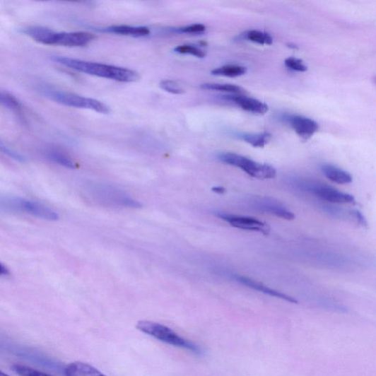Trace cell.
I'll return each mask as SVG.
<instances>
[{
	"mask_svg": "<svg viewBox=\"0 0 376 376\" xmlns=\"http://www.w3.org/2000/svg\"><path fill=\"white\" fill-rule=\"evenodd\" d=\"M50 59L72 70L118 82L134 83L140 78L136 71L123 67L85 61L61 55H52Z\"/></svg>",
	"mask_w": 376,
	"mask_h": 376,
	"instance_id": "cell-1",
	"label": "cell"
},
{
	"mask_svg": "<svg viewBox=\"0 0 376 376\" xmlns=\"http://www.w3.org/2000/svg\"><path fill=\"white\" fill-rule=\"evenodd\" d=\"M136 328L140 331L155 339L172 346L189 351L197 355H202V348L191 341L184 339L174 330L163 324L153 322L141 321L139 322Z\"/></svg>",
	"mask_w": 376,
	"mask_h": 376,
	"instance_id": "cell-2",
	"label": "cell"
},
{
	"mask_svg": "<svg viewBox=\"0 0 376 376\" xmlns=\"http://www.w3.org/2000/svg\"><path fill=\"white\" fill-rule=\"evenodd\" d=\"M37 88L43 96L60 105L75 108L92 110L103 114H109L110 109L108 107L99 100L54 89L47 86H40Z\"/></svg>",
	"mask_w": 376,
	"mask_h": 376,
	"instance_id": "cell-3",
	"label": "cell"
},
{
	"mask_svg": "<svg viewBox=\"0 0 376 376\" xmlns=\"http://www.w3.org/2000/svg\"><path fill=\"white\" fill-rule=\"evenodd\" d=\"M0 208L10 211L25 213L49 221L59 219V214L45 204L20 197L0 198Z\"/></svg>",
	"mask_w": 376,
	"mask_h": 376,
	"instance_id": "cell-4",
	"label": "cell"
},
{
	"mask_svg": "<svg viewBox=\"0 0 376 376\" xmlns=\"http://www.w3.org/2000/svg\"><path fill=\"white\" fill-rule=\"evenodd\" d=\"M218 159L223 163L241 169L248 175L258 180H271L276 177V171L273 166L257 163L235 153H221Z\"/></svg>",
	"mask_w": 376,
	"mask_h": 376,
	"instance_id": "cell-5",
	"label": "cell"
},
{
	"mask_svg": "<svg viewBox=\"0 0 376 376\" xmlns=\"http://www.w3.org/2000/svg\"><path fill=\"white\" fill-rule=\"evenodd\" d=\"M94 35L88 32H56L49 29L44 45L69 47H84L90 43Z\"/></svg>",
	"mask_w": 376,
	"mask_h": 376,
	"instance_id": "cell-6",
	"label": "cell"
},
{
	"mask_svg": "<svg viewBox=\"0 0 376 376\" xmlns=\"http://www.w3.org/2000/svg\"><path fill=\"white\" fill-rule=\"evenodd\" d=\"M302 185L307 192L329 203L351 204H356V203L352 195L338 191L335 188L321 182H303Z\"/></svg>",
	"mask_w": 376,
	"mask_h": 376,
	"instance_id": "cell-7",
	"label": "cell"
},
{
	"mask_svg": "<svg viewBox=\"0 0 376 376\" xmlns=\"http://www.w3.org/2000/svg\"><path fill=\"white\" fill-rule=\"evenodd\" d=\"M216 216L219 218L230 223L235 228L260 233L264 235H268L271 232L270 225L268 223L254 218L228 214L221 212L216 213Z\"/></svg>",
	"mask_w": 376,
	"mask_h": 376,
	"instance_id": "cell-8",
	"label": "cell"
},
{
	"mask_svg": "<svg viewBox=\"0 0 376 376\" xmlns=\"http://www.w3.org/2000/svg\"><path fill=\"white\" fill-rule=\"evenodd\" d=\"M234 278L239 282L240 284L243 285L244 286L248 287L252 290H257L258 292L266 294L270 296H273L277 298L286 300V302L297 304L298 300L288 295L283 293H281L278 290L270 288L265 285L260 283L255 280H253L249 277L235 275Z\"/></svg>",
	"mask_w": 376,
	"mask_h": 376,
	"instance_id": "cell-9",
	"label": "cell"
},
{
	"mask_svg": "<svg viewBox=\"0 0 376 376\" xmlns=\"http://www.w3.org/2000/svg\"><path fill=\"white\" fill-rule=\"evenodd\" d=\"M288 120L296 134L304 140L310 139L319 129L318 124L307 117L292 116Z\"/></svg>",
	"mask_w": 376,
	"mask_h": 376,
	"instance_id": "cell-10",
	"label": "cell"
},
{
	"mask_svg": "<svg viewBox=\"0 0 376 376\" xmlns=\"http://www.w3.org/2000/svg\"><path fill=\"white\" fill-rule=\"evenodd\" d=\"M256 203L259 211L288 221H292L295 218V215L286 206L271 199H262Z\"/></svg>",
	"mask_w": 376,
	"mask_h": 376,
	"instance_id": "cell-11",
	"label": "cell"
},
{
	"mask_svg": "<svg viewBox=\"0 0 376 376\" xmlns=\"http://www.w3.org/2000/svg\"><path fill=\"white\" fill-rule=\"evenodd\" d=\"M225 99L231 100L237 104L242 110L252 112V114L263 115L266 114L269 106L258 100L249 97L240 95H233L225 97Z\"/></svg>",
	"mask_w": 376,
	"mask_h": 376,
	"instance_id": "cell-12",
	"label": "cell"
},
{
	"mask_svg": "<svg viewBox=\"0 0 376 376\" xmlns=\"http://www.w3.org/2000/svg\"><path fill=\"white\" fill-rule=\"evenodd\" d=\"M322 171L327 179L336 184H348L353 181V178L348 172L333 165L325 164L322 165Z\"/></svg>",
	"mask_w": 376,
	"mask_h": 376,
	"instance_id": "cell-13",
	"label": "cell"
},
{
	"mask_svg": "<svg viewBox=\"0 0 376 376\" xmlns=\"http://www.w3.org/2000/svg\"><path fill=\"white\" fill-rule=\"evenodd\" d=\"M64 373L66 376H106L95 368L81 362L69 364Z\"/></svg>",
	"mask_w": 376,
	"mask_h": 376,
	"instance_id": "cell-14",
	"label": "cell"
},
{
	"mask_svg": "<svg viewBox=\"0 0 376 376\" xmlns=\"http://www.w3.org/2000/svg\"><path fill=\"white\" fill-rule=\"evenodd\" d=\"M44 156L49 161L69 169L76 168V164L67 154L55 148H47L44 150Z\"/></svg>",
	"mask_w": 376,
	"mask_h": 376,
	"instance_id": "cell-15",
	"label": "cell"
},
{
	"mask_svg": "<svg viewBox=\"0 0 376 376\" xmlns=\"http://www.w3.org/2000/svg\"><path fill=\"white\" fill-rule=\"evenodd\" d=\"M105 31L110 33L136 37L146 36L150 33L149 29L146 27H131L127 25L111 26L106 28Z\"/></svg>",
	"mask_w": 376,
	"mask_h": 376,
	"instance_id": "cell-16",
	"label": "cell"
},
{
	"mask_svg": "<svg viewBox=\"0 0 376 376\" xmlns=\"http://www.w3.org/2000/svg\"><path fill=\"white\" fill-rule=\"evenodd\" d=\"M247 71L246 67L237 65H227L212 70L211 74L216 76L236 78L242 76Z\"/></svg>",
	"mask_w": 376,
	"mask_h": 376,
	"instance_id": "cell-17",
	"label": "cell"
},
{
	"mask_svg": "<svg viewBox=\"0 0 376 376\" xmlns=\"http://www.w3.org/2000/svg\"><path fill=\"white\" fill-rule=\"evenodd\" d=\"M240 138L254 147L262 148L269 142L271 135L266 131L258 134H242Z\"/></svg>",
	"mask_w": 376,
	"mask_h": 376,
	"instance_id": "cell-18",
	"label": "cell"
},
{
	"mask_svg": "<svg viewBox=\"0 0 376 376\" xmlns=\"http://www.w3.org/2000/svg\"><path fill=\"white\" fill-rule=\"evenodd\" d=\"M201 88L206 90H216L235 94H241L242 92H245L242 88L231 84L204 83L201 85Z\"/></svg>",
	"mask_w": 376,
	"mask_h": 376,
	"instance_id": "cell-19",
	"label": "cell"
},
{
	"mask_svg": "<svg viewBox=\"0 0 376 376\" xmlns=\"http://www.w3.org/2000/svg\"><path fill=\"white\" fill-rule=\"evenodd\" d=\"M246 37L248 40L262 45H271L273 43L271 35L266 32L249 30Z\"/></svg>",
	"mask_w": 376,
	"mask_h": 376,
	"instance_id": "cell-20",
	"label": "cell"
},
{
	"mask_svg": "<svg viewBox=\"0 0 376 376\" xmlns=\"http://www.w3.org/2000/svg\"><path fill=\"white\" fill-rule=\"evenodd\" d=\"M0 106L5 107L12 110L18 111L22 105L12 94L0 90Z\"/></svg>",
	"mask_w": 376,
	"mask_h": 376,
	"instance_id": "cell-21",
	"label": "cell"
},
{
	"mask_svg": "<svg viewBox=\"0 0 376 376\" xmlns=\"http://www.w3.org/2000/svg\"><path fill=\"white\" fill-rule=\"evenodd\" d=\"M11 368L14 372L20 376H54L23 365H14Z\"/></svg>",
	"mask_w": 376,
	"mask_h": 376,
	"instance_id": "cell-22",
	"label": "cell"
},
{
	"mask_svg": "<svg viewBox=\"0 0 376 376\" xmlns=\"http://www.w3.org/2000/svg\"><path fill=\"white\" fill-rule=\"evenodd\" d=\"M0 153L18 163H25L27 161L25 156L15 151L14 149L10 148L1 141H0Z\"/></svg>",
	"mask_w": 376,
	"mask_h": 376,
	"instance_id": "cell-23",
	"label": "cell"
},
{
	"mask_svg": "<svg viewBox=\"0 0 376 376\" xmlns=\"http://www.w3.org/2000/svg\"><path fill=\"white\" fill-rule=\"evenodd\" d=\"M174 52L180 54H190L196 58L204 59L205 52L201 49L191 45H180L175 48Z\"/></svg>",
	"mask_w": 376,
	"mask_h": 376,
	"instance_id": "cell-24",
	"label": "cell"
},
{
	"mask_svg": "<svg viewBox=\"0 0 376 376\" xmlns=\"http://www.w3.org/2000/svg\"><path fill=\"white\" fill-rule=\"evenodd\" d=\"M160 87L165 91L172 94H182L184 92L183 88L177 83L170 80L163 81L160 83Z\"/></svg>",
	"mask_w": 376,
	"mask_h": 376,
	"instance_id": "cell-25",
	"label": "cell"
},
{
	"mask_svg": "<svg viewBox=\"0 0 376 376\" xmlns=\"http://www.w3.org/2000/svg\"><path fill=\"white\" fill-rule=\"evenodd\" d=\"M285 64L290 69L299 72H305L308 69L302 60L294 57L288 58Z\"/></svg>",
	"mask_w": 376,
	"mask_h": 376,
	"instance_id": "cell-26",
	"label": "cell"
},
{
	"mask_svg": "<svg viewBox=\"0 0 376 376\" xmlns=\"http://www.w3.org/2000/svg\"><path fill=\"white\" fill-rule=\"evenodd\" d=\"M206 30V27L201 24H194L189 26H186L179 29L177 31L182 33L187 34H199Z\"/></svg>",
	"mask_w": 376,
	"mask_h": 376,
	"instance_id": "cell-27",
	"label": "cell"
},
{
	"mask_svg": "<svg viewBox=\"0 0 376 376\" xmlns=\"http://www.w3.org/2000/svg\"><path fill=\"white\" fill-rule=\"evenodd\" d=\"M351 215H353L355 218V219L358 221L359 223L361 225H366V221L363 215L358 211H353L351 212Z\"/></svg>",
	"mask_w": 376,
	"mask_h": 376,
	"instance_id": "cell-28",
	"label": "cell"
},
{
	"mask_svg": "<svg viewBox=\"0 0 376 376\" xmlns=\"http://www.w3.org/2000/svg\"><path fill=\"white\" fill-rule=\"evenodd\" d=\"M10 274L8 269L0 262V276H6Z\"/></svg>",
	"mask_w": 376,
	"mask_h": 376,
	"instance_id": "cell-29",
	"label": "cell"
},
{
	"mask_svg": "<svg viewBox=\"0 0 376 376\" xmlns=\"http://www.w3.org/2000/svg\"><path fill=\"white\" fill-rule=\"evenodd\" d=\"M213 192L218 194H223L225 192V189L222 186H216L213 187Z\"/></svg>",
	"mask_w": 376,
	"mask_h": 376,
	"instance_id": "cell-30",
	"label": "cell"
},
{
	"mask_svg": "<svg viewBox=\"0 0 376 376\" xmlns=\"http://www.w3.org/2000/svg\"><path fill=\"white\" fill-rule=\"evenodd\" d=\"M0 376H11L5 372H4L3 371L0 370Z\"/></svg>",
	"mask_w": 376,
	"mask_h": 376,
	"instance_id": "cell-31",
	"label": "cell"
}]
</instances>
